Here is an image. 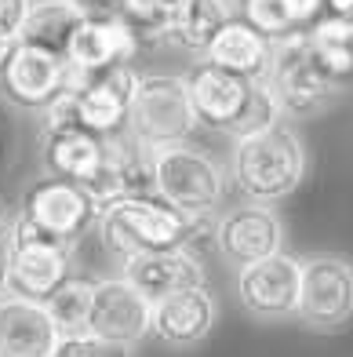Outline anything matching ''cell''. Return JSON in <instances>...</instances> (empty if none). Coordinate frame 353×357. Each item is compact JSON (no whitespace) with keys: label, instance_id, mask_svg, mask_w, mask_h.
Returning <instances> with one entry per match:
<instances>
[{"label":"cell","instance_id":"14","mask_svg":"<svg viewBox=\"0 0 353 357\" xmlns=\"http://www.w3.org/2000/svg\"><path fill=\"white\" fill-rule=\"evenodd\" d=\"M0 88L22 109H47L66 91V59L44 47L19 44L0 70Z\"/></svg>","mask_w":353,"mask_h":357},{"label":"cell","instance_id":"32","mask_svg":"<svg viewBox=\"0 0 353 357\" xmlns=\"http://www.w3.org/2000/svg\"><path fill=\"white\" fill-rule=\"evenodd\" d=\"M328 15H335V19H346L353 22V0H324Z\"/></svg>","mask_w":353,"mask_h":357},{"label":"cell","instance_id":"6","mask_svg":"<svg viewBox=\"0 0 353 357\" xmlns=\"http://www.w3.org/2000/svg\"><path fill=\"white\" fill-rule=\"evenodd\" d=\"M4 241H8V255H11V266H8L11 296L44 303L73 273V245H62V241L47 237L22 212L4 230Z\"/></svg>","mask_w":353,"mask_h":357},{"label":"cell","instance_id":"20","mask_svg":"<svg viewBox=\"0 0 353 357\" xmlns=\"http://www.w3.org/2000/svg\"><path fill=\"white\" fill-rule=\"evenodd\" d=\"M269 44L259 29H251L248 22L230 19L226 26L212 37V44L204 47V62H212L219 70H230L244 80H266L269 66Z\"/></svg>","mask_w":353,"mask_h":357},{"label":"cell","instance_id":"16","mask_svg":"<svg viewBox=\"0 0 353 357\" xmlns=\"http://www.w3.org/2000/svg\"><path fill=\"white\" fill-rule=\"evenodd\" d=\"M120 278L142 291L150 303L171 296V291L204 284V263L201 255L186 248H160V252H142L120 263Z\"/></svg>","mask_w":353,"mask_h":357},{"label":"cell","instance_id":"19","mask_svg":"<svg viewBox=\"0 0 353 357\" xmlns=\"http://www.w3.org/2000/svg\"><path fill=\"white\" fill-rule=\"evenodd\" d=\"M102 157H106V139L80 124L47 128L44 132V165L55 178H70L77 186H88L95 172L102 168Z\"/></svg>","mask_w":353,"mask_h":357},{"label":"cell","instance_id":"29","mask_svg":"<svg viewBox=\"0 0 353 357\" xmlns=\"http://www.w3.org/2000/svg\"><path fill=\"white\" fill-rule=\"evenodd\" d=\"M284 11H288L292 29H310L317 19H324V15H328L324 0H284Z\"/></svg>","mask_w":353,"mask_h":357},{"label":"cell","instance_id":"4","mask_svg":"<svg viewBox=\"0 0 353 357\" xmlns=\"http://www.w3.org/2000/svg\"><path fill=\"white\" fill-rule=\"evenodd\" d=\"M153 193L179 215H215L226 197V175L197 146H164L153 150Z\"/></svg>","mask_w":353,"mask_h":357},{"label":"cell","instance_id":"28","mask_svg":"<svg viewBox=\"0 0 353 357\" xmlns=\"http://www.w3.org/2000/svg\"><path fill=\"white\" fill-rule=\"evenodd\" d=\"M52 357H132V347L109 343V339L95 332H73V335H58Z\"/></svg>","mask_w":353,"mask_h":357},{"label":"cell","instance_id":"5","mask_svg":"<svg viewBox=\"0 0 353 357\" xmlns=\"http://www.w3.org/2000/svg\"><path fill=\"white\" fill-rule=\"evenodd\" d=\"M124 132L135 142H142L146 150H164V146L189 142V135L197 132V121H194V109H189L186 77L139 73Z\"/></svg>","mask_w":353,"mask_h":357},{"label":"cell","instance_id":"22","mask_svg":"<svg viewBox=\"0 0 353 357\" xmlns=\"http://www.w3.org/2000/svg\"><path fill=\"white\" fill-rule=\"evenodd\" d=\"M80 22L84 19L70 8V0H29L15 37H19V44L44 47V52L66 59V44Z\"/></svg>","mask_w":353,"mask_h":357},{"label":"cell","instance_id":"31","mask_svg":"<svg viewBox=\"0 0 353 357\" xmlns=\"http://www.w3.org/2000/svg\"><path fill=\"white\" fill-rule=\"evenodd\" d=\"M29 0H0V33H19Z\"/></svg>","mask_w":353,"mask_h":357},{"label":"cell","instance_id":"12","mask_svg":"<svg viewBox=\"0 0 353 357\" xmlns=\"http://www.w3.org/2000/svg\"><path fill=\"white\" fill-rule=\"evenodd\" d=\"M215 248L237 266H248L255 259L284 252V222L274 212V204L244 201L240 208L215 219Z\"/></svg>","mask_w":353,"mask_h":357},{"label":"cell","instance_id":"34","mask_svg":"<svg viewBox=\"0 0 353 357\" xmlns=\"http://www.w3.org/2000/svg\"><path fill=\"white\" fill-rule=\"evenodd\" d=\"M15 47H19V37H15V33H0V70L8 66V59H11Z\"/></svg>","mask_w":353,"mask_h":357},{"label":"cell","instance_id":"33","mask_svg":"<svg viewBox=\"0 0 353 357\" xmlns=\"http://www.w3.org/2000/svg\"><path fill=\"white\" fill-rule=\"evenodd\" d=\"M8 266H11V255H8V241L0 237V296H8Z\"/></svg>","mask_w":353,"mask_h":357},{"label":"cell","instance_id":"1","mask_svg":"<svg viewBox=\"0 0 353 357\" xmlns=\"http://www.w3.org/2000/svg\"><path fill=\"white\" fill-rule=\"evenodd\" d=\"M233 186L251 204H277L306 178V146L292 124H274L266 132L233 139Z\"/></svg>","mask_w":353,"mask_h":357},{"label":"cell","instance_id":"10","mask_svg":"<svg viewBox=\"0 0 353 357\" xmlns=\"http://www.w3.org/2000/svg\"><path fill=\"white\" fill-rule=\"evenodd\" d=\"M299 281H302V259L277 252L240 266L237 299L255 317H266V321L292 317L299 306Z\"/></svg>","mask_w":353,"mask_h":357},{"label":"cell","instance_id":"18","mask_svg":"<svg viewBox=\"0 0 353 357\" xmlns=\"http://www.w3.org/2000/svg\"><path fill=\"white\" fill-rule=\"evenodd\" d=\"M58 328L44 303L22 296H0V357H52Z\"/></svg>","mask_w":353,"mask_h":357},{"label":"cell","instance_id":"15","mask_svg":"<svg viewBox=\"0 0 353 357\" xmlns=\"http://www.w3.org/2000/svg\"><path fill=\"white\" fill-rule=\"evenodd\" d=\"M219 317V303L207 291V284H194L182 291H171V296L153 303V317H150V332L168 347H197L204 343L215 328Z\"/></svg>","mask_w":353,"mask_h":357},{"label":"cell","instance_id":"30","mask_svg":"<svg viewBox=\"0 0 353 357\" xmlns=\"http://www.w3.org/2000/svg\"><path fill=\"white\" fill-rule=\"evenodd\" d=\"M70 8L88 22H102V19H120V0H70Z\"/></svg>","mask_w":353,"mask_h":357},{"label":"cell","instance_id":"21","mask_svg":"<svg viewBox=\"0 0 353 357\" xmlns=\"http://www.w3.org/2000/svg\"><path fill=\"white\" fill-rule=\"evenodd\" d=\"M233 19L230 0H171L168 11V29L164 37L175 40L186 52H201L212 44V37Z\"/></svg>","mask_w":353,"mask_h":357},{"label":"cell","instance_id":"9","mask_svg":"<svg viewBox=\"0 0 353 357\" xmlns=\"http://www.w3.org/2000/svg\"><path fill=\"white\" fill-rule=\"evenodd\" d=\"M22 215L44 230L47 237L73 245L77 237L88 234V226L99 219V204L88 197L84 186L70 183V178H55L47 175L40 183H33L22 197Z\"/></svg>","mask_w":353,"mask_h":357},{"label":"cell","instance_id":"24","mask_svg":"<svg viewBox=\"0 0 353 357\" xmlns=\"http://www.w3.org/2000/svg\"><path fill=\"white\" fill-rule=\"evenodd\" d=\"M91 291H95L91 278H77V273H70V278L44 299V310H47V317H52V324L58 328V335L88 332Z\"/></svg>","mask_w":353,"mask_h":357},{"label":"cell","instance_id":"25","mask_svg":"<svg viewBox=\"0 0 353 357\" xmlns=\"http://www.w3.org/2000/svg\"><path fill=\"white\" fill-rule=\"evenodd\" d=\"M281 121H284V113H281V106L274 99V91H269V84L266 80H255L244 113H240V121L230 128V139H244V135H255V132H266V128H274Z\"/></svg>","mask_w":353,"mask_h":357},{"label":"cell","instance_id":"23","mask_svg":"<svg viewBox=\"0 0 353 357\" xmlns=\"http://www.w3.org/2000/svg\"><path fill=\"white\" fill-rule=\"evenodd\" d=\"M306 37H310V47H313L317 62L328 70V77L346 84V80L353 77V22L324 15V19H317L306 29Z\"/></svg>","mask_w":353,"mask_h":357},{"label":"cell","instance_id":"11","mask_svg":"<svg viewBox=\"0 0 353 357\" xmlns=\"http://www.w3.org/2000/svg\"><path fill=\"white\" fill-rule=\"evenodd\" d=\"M150 317H153V303L142 291H135L124 278H99L95 281L88 332L109 339V343L135 347L150 335Z\"/></svg>","mask_w":353,"mask_h":357},{"label":"cell","instance_id":"8","mask_svg":"<svg viewBox=\"0 0 353 357\" xmlns=\"http://www.w3.org/2000/svg\"><path fill=\"white\" fill-rule=\"evenodd\" d=\"M135 84H139V73L132 70V62L99 70V73L73 70L66 62V91L73 95L77 124L102 139L127 128V109H132Z\"/></svg>","mask_w":353,"mask_h":357},{"label":"cell","instance_id":"2","mask_svg":"<svg viewBox=\"0 0 353 357\" xmlns=\"http://www.w3.org/2000/svg\"><path fill=\"white\" fill-rule=\"evenodd\" d=\"M95 226H99L106 252H113L124 263L142 252L182 248L189 234V215H179L157 193H142V197H120L102 204Z\"/></svg>","mask_w":353,"mask_h":357},{"label":"cell","instance_id":"17","mask_svg":"<svg viewBox=\"0 0 353 357\" xmlns=\"http://www.w3.org/2000/svg\"><path fill=\"white\" fill-rule=\"evenodd\" d=\"M139 33L124 19H102V22H80L66 44V62L73 70L99 73L109 66H127L139 52Z\"/></svg>","mask_w":353,"mask_h":357},{"label":"cell","instance_id":"3","mask_svg":"<svg viewBox=\"0 0 353 357\" xmlns=\"http://www.w3.org/2000/svg\"><path fill=\"white\" fill-rule=\"evenodd\" d=\"M266 84L274 91L284 117H310L320 113L335 95L339 80H331L328 70L317 62L306 29H292L281 40L269 44V66H266Z\"/></svg>","mask_w":353,"mask_h":357},{"label":"cell","instance_id":"27","mask_svg":"<svg viewBox=\"0 0 353 357\" xmlns=\"http://www.w3.org/2000/svg\"><path fill=\"white\" fill-rule=\"evenodd\" d=\"M240 22L259 29L266 40H281L284 33H292L284 0H240Z\"/></svg>","mask_w":353,"mask_h":357},{"label":"cell","instance_id":"35","mask_svg":"<svg viewBox=\"0 0 353 357\" xmlns=\"http://www.w3.org/2000/svg\"><path fill=\"white\" fill-rule=\"evenodd\" d=\"M4 230H8V226H4V215H0V237H4Z\"/></svg>","mask_w":353,"mask_h":357},{"label":"cell","instance_id":"36","mask_svg":"<svg viewBox=\"0 0 353 357\" xmlns=\"http://www.w3.org/2000/svg\"><path fill=\"white\" fill-rule=\"evenodd\" d=\"M230 4H233V0H230Z\"/></svg>","mask_w":353,"mask_h":357},{"label":"cell","instance_id":"7","mask_svg":"<svg viewBox=\"0 0 353 357\" xmlns=\"http://www.w3.org/2000/svg\"><path fill=\"white\" fill-rule=\"evenodd\" d=\"M295 317L313 332H339L353 321V263L346 255L320 252L302 259Z\"/></svg>","mask_w":353,"mask_h":357},{"label":"cell","instance_id":"26","mask_svg":"<svg viewBox=\"0 0 353 357\" xmlns=\"http://www.w3.org/2000/svg\"><path fill=\"white\" fill-rule=\"evenodd\" d=\"M171 0H120V19L139 33V40L164 37Z\"/></svg>","mask_w":353,"mask_h":357},{"label":"cell","instance_id":"13","mask_svg":"<svg viewBox=\"0 0 353 357\" xmlns=\"http://www.w3.org/2000/svg\"><path fill=\"white\" fill-rule=\"evenodd\" d=\"M255 80H244L230 70H219L212 62H197L186 73V91H189V109H194L197 128H212V132L230 135V128L240 121L248 106Z\"/></svg>","mask_w":353,"mask_h":357}]
</instances>
